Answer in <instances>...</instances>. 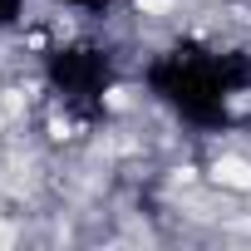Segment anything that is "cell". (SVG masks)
Masks as SVG:
<instances>
[{
  "label": "cell",
  "instance_id": "6da1fadb",
  "mask_svg": "<svg viewBox=\"0 0 251 251\" xmlns=\"http://www.w3.org/2000/svg\"><path fill=\"white\" fill-rule=\"evenodd\" d=\"M217 177L231 182V187H251V168H246L241 158H222V163H217Z\"/></svg>",
  "mask_w": 251,
  "mask_h": 251
}]
</instances>
